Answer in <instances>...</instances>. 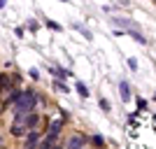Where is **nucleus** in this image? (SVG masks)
<instances>
[{
	"label": "nucleus",
	"mask_w": 156,
	"mask_h": 149,
	"mask_svg": "<svg viewBox=\"0 0 156 149\" xmlns=\"http://www.w3.org/2000/svg\"><path fill=\"white\" fill-rule=\"evenodd\" d=\"M77 91H79V96H84V98L89 96V89H86L84 84H77Z\"/></svg>",
	"instance_id": "6"
},
{
	"label": "nucleus",
	"mask_w": 156,
	"mask_h": 149,
	"mask_svg": "<svg viewBox=\"0 0 156 149\" xmlns=\"http://www.w3.org/2000/svg\"><path fill=\"white\" fill-rule=\"evenodd\" d=\"M7 5V0H0V7H5Z\"/></svg>",
	"instance_id": "9"
},
{
	"label": "nucleus",
	"mask_w": 156,
	"mask_h": 149,
	"mask_svg": "<svg viewBox=\"0 0 156 149\" xmlns=\"http://www.w3.org/2000/svg\"><path fill=\"white\" fill-rule=\"evenodd\" d=\"M33 105H35V93L33 91H21L19 100L14 103V114L19 117V114H28L33 112Z\"/></svg>",
	"instance_id": "1"
},
{
	"label": "nucleus",
	"mask_w": 156,
	"mask_h": 149,
	"mask_svg": "<svg viewBox=\"0 0 156 149\" xmlns=\"http://www.w3.org/2000/svg\"><path fill=\"white\" fill-rule=\"evenodd\" d=\"M130 98V89H128V82H121V100H128Z\"/></svg>",
	"instance_id": "5"
},
{
	"label": "nucleus",
	"mask_w": 156,
	"mask_h": 149,
	"mask_svg": "<svg viewBox=\"0 0 156 149\" xmlns=\"http://www.w3.org/2000/svg\"><path fill=\"white\" fill-rule=\"evenodd\" d=\"M61 128H63V121H54L51 126H49V137H47V142H54L56 137H58V133H61Z\"/></svg>",
	"instance_id": "2"
},
{
	"label": "nucleus",
	"mask_w": 156,
	"mask_h": 149,
	"mask_svg": "<svg viewBox=\"0 0 156 149\" xmlns=\"http://www.w3.org/2000/svg\"><path fill=\"white\" fill-rule=\"evenodd\" d=\"M128 65H130V70H137V63H135V59H130V61H128Z\"/></svg>",
	"instance_id": "8"
},
{
	"label": "nucleus",
	"mask_w": 156,
	"mask_h": 149,
	"mask_svg": "<svg viewBox=\"0 0 156 149\" xmlns=\"http://www.w3.org/2000/svg\"><path fill=\"white\" fill-rule=\"evenodd\" d=\"M35 144H37V130H30V135L26 140V149H35Z\"/></svg>",
	"instance_id": "4"
},
{
	"label": "nucleus",
	"mask_w": 156,
	"mask_h": 149,
	"mask_svg": "<svg viewBox=\"0 0 156 149\" xmlns=\"http://www.w3.org/2000/svg\"><path fill=\"white\" fill-rule=\"evenodd\" d=\"M40 149H58V147H51V142H47V140H44V142L40 144Z\"/></svg>",
	"instance_id": "7"
},
{
	"label": "nucleus",
	"mask_w": 156,
	"mask_h": 149,
	"mask_svg": "<svg viewBox=\"0 0 156 149\" xmlns=\"http://www.w3.org/2000/svg\"><path fill=\"white\" fill-rule=\"evenodd\" d=\"M65 149H84V137H79V135L70 137L68 144H65Z\"/></svg>",
	"instance_id": "3"
}]
</instances>
